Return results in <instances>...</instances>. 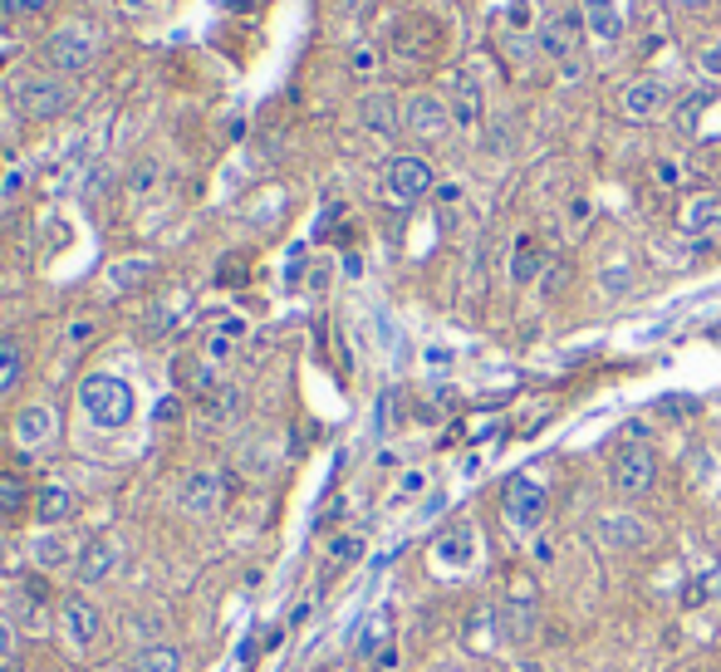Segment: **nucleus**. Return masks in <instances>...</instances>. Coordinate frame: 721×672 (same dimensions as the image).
I'll return each mask as SVG.
<instances>
[{
    "label": "nucleus",
    "mask_w": 721,
    "mask_h": 672,
    "mask_svg": "<svg viewBox=\"0 0 721 672\" xmlns=\"http://www.w3.org/2000/svg\"><path fill=\"white\" fill-rule=\"evenodd\" d=\"M79 407H83V417H89L93 427L119 433V427L133 423V388L123 383L119 373H89L79 383Z\"/></svg>",
    "instance_id": "1"
},
{
    "label": "nucleus",
    "mask_w": 721,
    "mask_h": 672,
    "mask_svg": "<svg viewBox=\"0 0 721 672\" xmlns=\"http://www.w3.org/2000/svg\"><path fill=\"white\" fill-rule=\"evenodd\" d=\"M545 511H550L545 481H536V477H510L506 481V491H500V520H506L516 535H536L540 520H545Z\"/></svg>",
    "instance_id": "2"
},
{
    "label": "nucleus",
    "mask_w": 721,
    "mask_h": 672,
    "mask_svg": "<svg viewBox=\"0 0 721 672\" xmlns=\"http://www.w3.org/2000/svg\"><path fill=\"white\" fill-rule=\"evenodd\" d=\"M93 59H99V30L75 20V25H59L55 35L45 40V65L55 69V75H79V69H89Z\"/></svg>",
    "instance_id": "3"
},
{
    "label": "nucleus",
    "mask_w": 721,
    "mask_h": 672,
    "mask_svg": "<svg viewBox=\"0 0 721 672\" xmlns=\"http://www.w3.org/2000/svg\"><path fill=\"white\" fill-rule=\"evenodd\" d=\"M653 481H657V457L647 443H623L609 457V486L619 491V496H647Z\"/></svg>",
    "instance_id": "4"
},
{
    "label": "nucleus",
    "mask_w": 721,
    "mask_h": 672,
    "mask_svg": "<svg viewBox=\"0 0 721 672\" xmlns=\"http://www.w3.org/2000/svg\"><path fill=\"white\" fill-rule=\"evenodd\" d=\"M15 103L30 119H55V113H65L69 103H75V89L59 75H30L15 83Z\"/></svg>",
    "instance_id": "5"
},
{
    "label": "nucleus",
    "mask_w": 721,
    "mask_h": 672,
    "mask_svg": "<svg viewBox=\"0 0 721 672\" xmlns=\"http://www.w3.org/2000/svg\"><path fill=\"white\" fill-rule=\"evenodd\" d=\"M432 167H427V157H393L388 163V172H383V192H388V202H398V206H413V202H423L427 192H432Z\"/></svg>",
    "instance_id": "6"
},
{
    "label": "nucleus",
    "mask_w": 721,
    "mask_h": 672,
    "mask_svg": "<svg viewBox=\"0 0 721 672\" xmlns=\"http://www.w3.org/2000/svg\"><path fill=\"white\" fill-rule=\"evenodd\" d=\"M437 45H442V30H437L432 20H398V25H393V59L407 69L432 65Z\"/></svg>",
    "instance_id": "7"
},
{
    "label": "nucleus",
    "mask_w": 721,
    "mask_h": 672,
    "mask_svg": "<svg viewBox=\"0 0 721 672\" xmlns=\"http://www.w3.org/2000/svg\"><path fill=\"white\" fill-rule=\"evenodd\" d=\"M59 634H65L75 648H93L99 643V634H103L99 604H89L83 594H65L59 598Z\"/></svg>",
    "instance_id": "8"
},
{
    "label": "nucleus",
    "mask_w": 721,
    "mask_h": 672,
    "mask_svg": "<svg viewBox=\"0 0 721 672\" xmlns=\"http://www.w3.org/2000/svg\"><path fill=\"white\" fill-rule=\"evenodd\" d=\"M407 128H413L417 138H427V143H442L457 123H452L447 99H437V93H417V99H407Z\"/></svg>",
    "instance_id": "9"
},
{
    "label": "nucleus",
    "mask_w": 721,
    "mask_h": 672,
    "mask_svg": "<svg viewBox=\"0 0 721 672\" xmlns=\"http://www.w3.org/2000/svg\"><path fill=\"white\" fill-rule=\"evenodd\" d=\"M579 40H584V15H574V10H560V15H550L545 25H540V49H545L550 59H564V65H574Z\"/></svg>",
    "instance_id": "10"
},
{
    "label": "nucleus",
    "mask_w": 721,
    "mask_h": 672,
    "mask_svg": "<svg viewBox=\"0 0 721 672\" xmlns=\"http://www.w3.org/2000/svg\"><path fill=\"white\" fill-rule=\"evenodd\" d=\"M447 109H452L457 128H481V113H486V93H481V79L472 69H457L452 75V93H447Z\"/></svg>",
    "instance_id": "11"
},
{
    "label": "nucleus",
    "mask_w": 721,
    "mask_h": 672,
    "mask_svg": "<svg viewBox=\"0 0 721 672\" xmlns=\"http://www.w3.org/2000/svg\"><path fill=\"white\" fill-rule=\"evenodd\" d=\"M663 109H667V83L663 79H633L629 89L619 93V113L629 123H653Z\"/></svg>",
    "instance_id": "12"
},
{
    "label": "nucleus",
    "mask_w": 721,
    "mask_h": 672,
    "mask_svg": "<svg viewBox=\"0 0 721 672\" xmlns=\"http://www.w3.org/2000/svg\"><path fill=\"white\" fill-rule=\"evenodd\" d=\"M75 574H79V584H103L109 574H119V540H113V535H93L75 555Z\"/></svg>",
    "instance_id": "13"
},
{
    "label": "nucleus",
    "mask_w": 721,
    "mask_h": 672,
    "mask_svg": "<svg viewBox=\"0 0 721 672\" xmlns=\"http://www.w3.org/2000/svg\"><path fill=\"white\" fill-rule=\"evenodd\" d=\"M222 496H226V477H216V471H192V477L182 481V506H187V516H196V520H212Z\"/></svg>",
    "instance_id": "14"
},
{
    "label": "nucleus",
    "mask_w": 721,
    "mask_h": 672,
    "mask_svg": "<svg viewBox=\"0 0 721 672\" xmlns=\"http://www.w3.org/2000/svg\"><path fill=\"white\" fill-rule=\"evenodd\" d=\"M677 231L683 236H717L721 231V192H692L683 202V212H677Z\"/></svg>",
    "instance_id": "15"
},
{
    "label": "nucleus",
    "mask_w": 721,
    "mask_h": 672,
    "mask_svg": "<svg viewBox=\"0 0 721 672\" xmlns=\"http://www.w3.org/2000/svg\"><path fill=\"white\" fill-rule=\"evenodd\" d=\"M432 560L452 564V570H466L476 560V525L472 520H452L442 535L432 540Z\"/></svg>",
    "instance_id": "16"
},
{
    "label": "nucleus",
    "mask_w": 721,
    "mask_h": 672,
    "mask_svg": "<svg viewBox=\"0 0 721 672\" xmlns=\"http://www.w3.org/2000/svg\"><path fill=\"white\" fill-rule=\"evenodd\" d=\"M158 270V260L153 256H128V260H113L109 276H103V290L109 295H133L138 285H148V276Z\"/></svg>",
    "instance_id": "17"
},
{
    "label": "nucleus",
    "mask_w": 721,
    "mask_h": 672,
    "mask_svg": "<svg viewBox=\"0 0 721 672\" xmlns=\"http://www.w3.org/2000/svg\"><path fill=\"white\" fill-rule=\"evenodd\" d=\"M584 30H589L599 45H613V40L623 35V10H619V0H584Z\"/></svg>",
    "instance_id": "18"
},
{
    "label": "nucleus",
    "mask_w": 721,
    "mask_h": 672,
    "mask_svg": "<svg viewBox=\"0 0 721 672\" xmlns=\"http://www.w3.org/2000/svg\"><path fill=\"white\" fill-rule=\"evenodd\" d=\"M359 119L373 138H393L398 133V103H393V93H369L359 103Z\"/></svg>",
    "instance_id": "19"
},
{
    "label": "nucleus",
    "mask_w": 721,
    "mask_h": 672,
    "mask_svg": "<svg viewBox=\"0 0 721 672\" xmlns=\"http://www.w3.org/2000/svg\"><path fill=\"white\" fill-rule=\"evenodd\" d=\"M49 437H55V413H49V407H40V403H30L25 413L15 417V443L25 447V451H35V447H45Z\"/></svg>",
    "instance_id": "20"
},
{
    "label": "nucleus",
    "mask_w": 721,
    "mask_h": 672,
    "mask_svg": "<svg viewBox=\"0 0 721 672\" xmlns=\"http://www.w3.org/2000/svg\"><path fill=\"white\" fill-rule=\"evenodd\" d=\"M540 270H545V250H540V240L520 236L516 250H510V280H516V285H530Z\"/></svg>",
    "instance_id": "21"
},
{
    "label": "nucleus",
    "mask_w": 721,
    "mask_h": 672,
    "mask_svg": "<svg viewBox=\"0 0 721 672\" xmlns=\"http://www.w3.org/2000/svg\"><path fill=\"white\" fill-rule=\"evenodd\" d=\"M35 516L55 530V525H65L69 516H75V496H69L65 486H40L35 491Z\"/></svg>",
    "instance_id": "22"
},
{
    "label": "nucleus",
    "mask_w": 721,
    "mask_h": 672,
    "mask_svg": "<svg viewBox=\"0 0 721 672\" xmlns=\"http://www.w3.org/2000/svg\"><path fill=\"white\" fill-rule=\"evenodd\" d=\"M20 378H25V344L15 334H0V393H10Z\"/></svg>",
    "instance_id": "23"
},
{
    "label": "nucleus",
    "mask_w": 721,
    "mask_h": 672,
    "mask_svg": "<svg viewBox=\"0 0 721 672\" xmlns=\"http://www.w3.org/2000/svg\"><path fill=\"white\" fill-rule=\"evenodd\" d=\"M604 540L609 545H647L653 540V530H647L643 520H633V516H609L604 520Z\"/></svg>",
    "instance_id": "24"
},
{
    "label": "nucleus",
    "mask_w": 721,
    "mask_h": 672,
    "mask_svg": "<svg viewBox=\"0 0 721 672\" xmlns=\"http://www.w3.org/2000/svg\"><path fill=\"white\" fill-rule=\"evenodd\" d=\"M30 506V481L15 471H0V516H20Z\"/></svg>",
    "instance_id": "25"
},
{
    "label": "nucleus",
    "mask_w": 721,
    "mask_h": 672,
    "mask_svg": "<svg viewBox=\"0 0 721 672\" xmlns=\"http://www.w3.org/2000/svg\"><path fill=\"white\" fill-rule=\"evenodd\" d=\"M138 672H182V648L177 643H148L138 653Z\"/></svg>",
    "instance_id": "26"
},
{
    "label": "nucleus",
    "mask_w": 721,
    "mask_h": 672,
    "mask_svg": "<svg viewBox=\"0 0 721 672\" xmlns=\"http://www.w3.org/2000/svg\"><path fill=\"white\" fill-rule=\"evenodd\" d=\"M30 555L40 560V570H59V564L75 560V555H69V540H59V535H35V540H30Z\"/></svg>",
    "instance_id": "27"
},
{
    "label": "nucleus",
    "mask_w": 721,
    "mask_h": 672,
    "mask_svg": "<svg viewBox=\"0 0 721 672\" xmlns=\"http://www.w3.org/2000/svg\"><path fill=\"white\" fill-rule=\"evenodd\" d=\"M202 407H206V417H236V407H240V388H232V383H216L212 393L202 397Z\"/></svg>",
    "instance_id": "28"
},
{
    "label": "nucleus",
    "mask_w": 721,
    "mask_h": 672,
    "mask_svg": "<svg viewBox=\"0 0 721 672\" xmlns=\"http://www.w3.org/2000/svg\"><path fill=\"white\" fill-rule=\"evenodd\" d=\"M353 560H363V535H334L329 540V570H349Z\"/></svg>",
    "instance_id": "29"
},
{
    "label": "nucleus",
    "mask_w": 721,
    "mask_h": 672,
    "mask_svg": "<svg viewBox=\"0 0 721 672\" xmlns=\"http://www.w3.org/2000/svg\"><path fill=\"white\" fill-rule=\"evenodd\" d=\"M383 638H388V614H379L369 628H363V638H359V658H373V653H379Z\"/></svg>",
    "instance_id": "30"
},
{
    "label": "nucleus",
    "mask_w": 721,
    "mask_h": 672,
    "mask_svg": "<svg viewBox=\"0 0 721 672\" xmlns=\"http://www.w3.org/2000/svg\"><path fill=\"white\" fill-rule=\"evenodd\" d=\"M707 598H721V570H707L702 580L687 590V604H707Z\"/></svg>",
    "instance_id": "31"
},
{
    "label": "nucleus",
    "mask_w": 721,
    "mask_h": 672,
    "mask_svg": "<svg viewBox=\"0 0 721 672\" xmlns=\"http://www.w3.org/2000/svg\"><path fill=\"white\" fill-rule=\"evenodd\" d=\"M349 69H353V75H359V79H369L373 69H379V49H373V45H353Z\"/></svg>",
    "instance_id": "32"
},
{
    "label": "nucleus",
    "mask_w": 721,
    "mask_h": 672,
    "mask_svg": "<svg viewBox=\"0 0 721 672\" xmlns=\"http://www.w3.org/2000/svg\"><path fill=\"white\" fill-rule=\"evenodd\" d=\"M427 491V471H403V481H398V491H393V501H413V496H423Z\"/></svg>",
    "instance_id": "33"
},
{
    "label": "nucleus",
    "mask_w": 721,
    "mask_h": 672,
    "mask_svg": "<svg viewBox=\"0 0 721 672\" xmlns=\"http://www.w3.org/2000/svg\"><path fill=\"white\" fill-rule=\"evenodd\" d=\"M697 69H702L707 79H721V35L712 45H702V55H697Z\"/></svg>",
    "instance_id": "34"
},
{
    "label": "nucleus",
    "mask_w": 721,
    "mask_h": 672,
    "mask_svg": "<svg viewBox=\"0 0 721 672\" xmlns=\"http://www.w3.org/2000/svg\"><path fill=\"white\" fill-rule=\"evenodd\" d=\"M153 182H158V163H153V157H148V163H138V167H133L128 187L143 197V192H153Z\"/></svg>",
    "instance_id": "35"
},
{
    "label": "nucleus",
    "mask_w": 721,
    "mask_h": 672,
    "mask_svg": "<svg viewBox=\"0 0 721 672\" xmlns=\"http://www.w3.org/2000/svg\"><path fill=\"white\" fill-rule=\"evenodd\" d=\"M530 20H536V5H530V0H510L506 25H510V30H530Z\"/></svg>",
    "instance_id": "36"
},
{
    "label": "nucleus",
    "mask_w": 721,
    "mask_h": 672,
    "mask_svg": "<svg viewBox=\"0 0 721 672\" xmlns=\"http://www.w3.org/2000/svg\"><path fill=\"white\" fill-rule=\"evenodd\" d=\"M707 109V93H692V99L683 103V113H677V123H683V133H697V113Z\"/></svg>",
    "instance_id": "37"
},
{
    "label": "nucleus",
    "mask_w": 721,
    "mask_h": 672,
    "mask_svg": "<svg viewBox=\"0 0 721 672\" xmlns=\"http://www.w3.org/2000/svg\"><path fill=\"white\" fill-rule=\"evenodd\" d=\"M216 280H222V285H240V280H246V260H240V256L222 260V270H216Z\"/></svg>",
    "instance_id": "38"
},
{
    "label": "nucleus",
    "mask_w": 721,
    "mask_h": 672,
    "mask_svg": "<svg viewBox=\"0 0 721 672\" xmlns=\"http://www.w3.org/2000/svg\"><path fill=\"white\" fill-rule=\"evenodd\" d=\"M15 658V628H10V618H0V668Z\"/></svg>",
    "instance_id": "39"
},
{
    "label": "nucleus",
    "mask_w": 721,
    "mask_h": 672,
    "mask_svg": "<svg viewBox=\"0 0 721 672\" xmlns=\"http://www.w3.org/2000/svg\"><path fill=\"white\" fill-rule=\"evenodd\" d=\"M0 5H5L10 15H40V10H49V0H0Z\"/></svg>",
    "instance_id": "40"
},
{
    "label": "nucleus",
    "mask_w": 721,
    "mask_h": 672,
    "mask_svg": "<svg viewBox=\"0 0 721 672\" xmlns=\"http://www.w3.org/2000/svg\"><path fill=\"white\" fill-rule=\"evenodd\" d=\"M653 177H657L663 187H677V182H683V167H677V163H657Z\"/></svg>",
    "instance_id": "41"
},
{
    "label": "nucleus",
    "mask_w": 721,
    "mask_h": 672,
    "mask_svg": "<svg viewBox=\"0 0 721 672\" xmlns=\"http://www.w3.org/2000/svg\"><path fill=\"white\" fill-rule=\"evenodd\" d=\"M69 339H75V344H89V339H93V320H75V324H69Z\"/></svg>",
    "instance_id": "42"
},
{
    "label": "nucleus",
    "mask_w": 721,
    "mask_h": 672,
    "mask_svg": "<svg viewBox=\"0 0 721 672\" xmlns=\"http://www.w3.org/2000/svg\"><path fill=\"white\" fill-rule=\"evenodd\" d=\"M536 560H540V564H550V560H555V545L540 540V545H536Z\"/></svg>",
    "instance_id": "43"
},
{
    "label": "nucleus",
    "mask_w": 721,
    "mask_h": 672,
    "mask_svg": "<svg viewBox=\"0 0 721 672\" xmlns=\"http://www.w3.org/2000/svg\"><path fill=\"white\" fill-rule=\"evenodd\" d=\"M309 614H315V608H309V598H305V604H300V608H295V614H290V624H295V628H300V624H305V618H309Z\"/></svg>",
    "instance_id": "44"
},
{
    "label": "nucleus",
    "mask_w": 721,
    "mask_h": 672,
    "mask_svg": "<svg viewBox=\"0 0 721 672\" xmlns=\"http://www.w3.org/2000/svg\"><path fill=\"white\" fill-rule=\"evenodd\" d=\"M677 5H683V10H697V5H707V0H677Z\"/></svg>",
    "instance_id": "45"
},
{
    "label": "nucleus",
    "mask_w": 721,
    "mask_h": 672,
    "mask_svg": "<svg viewBox=\"0 0 721 672\" xmlns=\"http://www.w3.org/2000/svg\"><path fill=\"white\" fill-rule=\"evenodd\" d=\"M334 5H359V0H334Z\"/></svg>",
    "instance_id": "46"
},
{
    "label": "nucleus",
    "mask_w": 721,
    "mask_h": 672,
    "mask_svg": "<svg viewBox=\"0 0 721 672\" xmlns=\"http://www.w3.org/2000/svg\"><path fill=\"white\" fill-rule=\"evenodd\" d=\"M148 5H172V0H148Z\"/></svg>",
    "instance_id": "47"
}]
</instances>
